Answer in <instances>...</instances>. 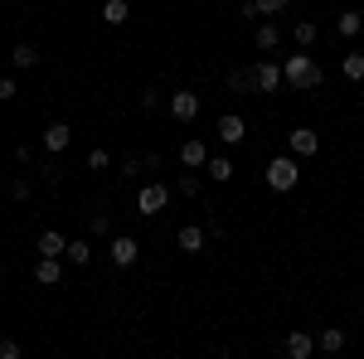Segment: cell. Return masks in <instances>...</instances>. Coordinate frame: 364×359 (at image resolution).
I'll use <instances>...</instances> for the list:
<instances>
[{"mask_svg":"<svg viewBox=\"0 0 364 359\" xmlns=\"http://www.w3.org/2000/svg\"><path fill=\"white\" fill-rule=\"evenodd\" d=\"M170 117H175V122H195L199 117V92H170Z\"/></svg>","mask_w":364,"mask_h":359,"instance_id":"5b68a950","label":"cell"},{"mask_svg":"<svg viewBox=\"0 0 364 359\" xmlns=\"http://www.w3.org/2000/svg\"><path fill=\"white\" fill-rule=\"evenodd\" d=\"M360 34H364V29H360Z\"/></svg>","mask_w":364,"mask_h":359,"instance_id":"f546056e","label":"cell"},{"mask_svg":"<svg viewBox=\"0 0 364 359\" xmlns=\"http://www.w3.org/2000/svg\"><path fill=\"white\" fill-rule=\"evenodd\" d=\"M63 248H68V238H63V233H54V228H49V233H39V257H63Z\"/></svg>","mask_w":364,"mask_h":359,"instance_id":"e0dca14e","label":"cell"},{"mask_svg":"<svg viewBox=\"0 0 364 359\" xmlns=\"http://www.w3.org/2000/svg\"><path fill=\"white\" fill-rule=\"evenodd\" d=\"M0 359H20V345L15 340H0Z\"/></svg>","mask_w":364,"mask_h":359,"instance_id":"f1b7e54d","label":"cell"},{"mask_svg":"<svg viewBox=\"0 0 364 359\" xmlns=\"http://www.w3.org/2000/svg\"><path fill=\"white\" fill-rule=\"evenodd\" d=\"M15 92H20L15 78H0V102H15Z\"/></svg>","mask_w":364,"mask_h":359,"instance_id":"4316f807","label":"cell"},{"mask_svg":"<svg viewBox=\"0 0 364 359\" xmlns=\"http://www.w3.org/2000/svg\"><path fill=\"white\" fill-rule=\"evenodd\" d=\"M63 257H68L73 267H87V262H92V238H68Z\"/></svg>","mask_w":364,"mask_h":359,"instance_id":"5bb4252c","label":"cell"},{"mask_svg":"<svg viewBox=\"0 0 364 359\" xmlns=\"http://www.w3.org/2000/svg\"><path fill=\"white\" fill-rule=\"evenodd\" d=\"M336 29H340V34H360V29H364V15H360V10H345V15L336 20Z\"/></svg>","mask_w":364,"mask_h":359,"instance_id":"7402d4cb","label":"cell"},{"mask_svg":"<svg viewBox=\"0 0 364 359\" xmlns=\"http://www.w3.org/2000/svg\"><path fill=\"white\" fill-rule=\"evenodd\" d=\"M282 350H287L291 359H311V355H316V335H306V331H291Z\"/></svg>","mask_w":364,"mask_h":359,"instance_id":"9c48e42d","label":"cell"},{"mask_svg":"<svg viewBox=\"0 0 364 359\" xmlns=\"http://www.w3.org/2000/svg\"><path fill=\"white\" fill-rule=\"evenodd\" d=\"M219 141H224V146H243V141H248L243 117H233V112H228V117H219Z\"/></svg>","mask_w":364,"mask_h":359,"instance_id":"52a82bcc","label":"cell"},{"mask_svg":"<svg viewBox=\"0 0 364 359\" xmlns=\"http://www.w3.org/2000/svg\"><path fill=\"white\" fill-rule=\"evenodd\" d=\"M287 146H291L296 156H316V151H321V136H316L311 127H296V132L287 136Z\"/></svg>","mask_w":364,"mask_h":359,"instance_id":"30bf717a","label":"cell"},{"mask_svg":"<svg viewBox=\"0 0 364 359\" xmlns=\"http://www.w3.org/2000/svg\"><path fill=\"white\" fill-rule=\"evenodd\" d=\"M282 44V29L267 20V25H257V49H277Z\"/></svg>","mask_w":364,"mask_h":359,"instance_id":"44dd1931","label":"cell"},{"mask_svg":"<svg viewBox=\"0 0 364 359\" xmlns=\"http://www.w3.org/2000/svg\"><path fill=\"white\" fill-rule=\"evenodd\" d=\"M10 63H15V68H34V63H39V49H34V44H15Z\"/></svg>","mask_w":364,"mask_h":359,"instance_id":"ffe728a7","label":"cell"},{"mask_svg":"<svg viewBox=\"0 0 364 359\" xmlns=\"http://www.w3.org/2000/svg\"><path fill=\"white\" fill-rule=\"evenodd\" d=\"M291 39H296L301 49H311V44H316V25H311V20H296V25H291Z\"/></svg>","mask_w":364,"mask_h":359,"instance_id":"603a6c76","label":"cell"},{"mask_svg":"<svg viewBox=\"0 0 364 359\" xmlns=\"http://www.w3.org/2000/svg\"><path fill=\"white\" fill-rule=\"evenodd\" d=\"M180 194H199V175H180Z\"/></svg>","mask_w":364,"mask_h":359,"instance_id":"83f0119b","label":"cell"},{"mask_svg":"<svg viewBox=\"0 0 364 359\" xmlns=\"http://www.w3.org/2000/svg\"><path fill=\"white\" fill-rule=\"evenodd\" d=\"M316 350H326V355H340V350H345V331H340V326H326V331L316 335Z\"/></svg>","mask_w":364,"mask_h":359,"instance_id":"9a60e30c","label":"cell"},{"mask_svg":"<svg viewBox=\"0 0 364 359\" xmlns=\"http://www.w3.org/2000/svg\"><path fill=\"white\" fill-rule=\"evenodd\" d=\"M204 170H209V180H214V185H228V180H233V161H228V156H209Z\"/></svg>","mask_w":364,"mask_h":359,"instance_id":"2e32d148","label":"cell"},{"mask_svg":"<svg viewBox=\"0 0 364 359\" xmlns=\"http://www.w3.org/2000/svg\"><path fill=\"white\" fill-rule=\"evenodd\" d=\"M34 282H39V286H63V267H58V257H39Z\"/></svg>","mask_w":364,"mask_h":359,"instance_id":"8fae6325","label":"cell"},{"mask_svg":"<svg viewBox=\"0 0 364 359\" xmlns=\"http://www.w3.org/2000/svg\"><path fill=\"white\" fill-rule=\"evenodd\" d=\"M68 141H73V132H68L63 122H54V127H44V151H49V156H58V151H68Z\"/></svg>","mask_w":364,"mask_h":359,"instance_id":"7c38bea8","label":"cell"},{"mask_svg":"<svg viewBox=\"0 0 364 359\" xmlns=\"http://www.w3.org/2000/svg\"><path fill=\"white\" fill-rule=\"evenodd\" d=\"M204 161H209V146L199 136H190L185 146H180V166H190V170H204Z\"/></svg>","mask_w":364,"mask_h":359,"instance_id":"ba28073f","label":"cell"},{"mask_svg":"<svg viewBox=\"0 0 364 359\" xmlns=\"http://www.w3.org/2000/svg\"><path fill=\"white\" fill-rule=\"evenodd\" d=\"M29 194H34L29 180H10V199H29Z\"/></svg>","mask_w":364,"mask_h":359,"instance_id":"484cf974","label":"cell"},{"mask_svg":"<svg viewBox=\"0 0 364 359\" xmlns=\"http://www.w3.org/2000/svg\"><path fill=\"white\" fill-rule=\"evenodd\" d=\"M296 180H301V166H296L291 156H277V161L267 166V190L287 194V190H296Z\"/></svg>","mask_w":364,"mask_h":359,"instance_id":"7a4b0ae2","label":"cell"},{"mask_svg":"<svg viewBox=\"0 0 364 359\" xmlns=\"http://www.w3.org/2000/svg\"><path fill=\"white\" fill-rule=\"evenodd\" d=\"M102 20H107V25H127V20H132V5H127V0H107V5H102Z\"/></svg>","mask_w":364,"mask_h":359,"instance_id":"ac0fdd59","label":"cell"},{"mask_svg":"<svg viewBox=\"0 0 364 359\" xmlns=\"http://www.w3.org/2000/svg\"><path fill=\"white\" fill-rule=\"evenodd\" d=\"M175 248L180 252H199L204 248V228H199V223H185V228L175 233Z\"/></svg>","mask_w":364,"mask_h":359,"instance_id":"4fadbf2b","label":"cell"},{"mask_svg":"<svg viewBox=\"0 0 364 359\" xmlns=\"http://www.w3.org/2000/svg\"><path fill=\"white\" fill-rule=\"evenodd\" d=\"M166 204H170V190H166V185H146V190L136 194V214H141V219H156Z\"/></svg>","mask_w":364,"mask_h":359,"instance_id":"277c9868","label":"cell"},{"mask_svg":"<svg viewBox=\"0 0 364 359\" xmlns=\"http://www.w3.org/2000/svg\"><path fill=\"white\" fill-rule=\"evenodd\" d=\"M107 166H112V156H107L102 146H92V151H87V170H107Z\"/></svg>","mask_w":364,"mask_h":359,"instance_id":"d4e9b609","label":"cell"},{"mask_svg":"<svg viewBox=\"0 0 364 359\" xmlns=\"http://www.w3.org/2000/svg\"><path fill=\"white\" fill-rule=\"evenodd\" d=\"M282 10H287V0H252L248 20H252V15H282Z\"/></svg>","mask_w":364,"mask_h":359,"instance_id":"cb8c5ba5","label":"cell"},{"mask_svg":"<svg viewBox=\"0 0 364 359\" xmlns=\"http://www.w3.org/2000/svg\"><path fill=\"white\" fill-rule=\"evenodd\" d=\"M107 257H112L117 267H132V262L141 257V243L136 238H112V243H107Z\"/></svg>","mask_w":364,"mask_h":359,"instance_id":"8992f818","label":"cell"},{"mask_svg":"<svg viewBox=\"0 0 364 359\" xmlns=\"http://www.w3.org/2000/svg\"><path fill=\"white\" fill-rule=\"evenodd\" d=\"M340 73H345L350 83H364V54H345L340 58Z\"/></svg>","mask_w":364,"mask_h":359,"instance_id":"d6986e66","label":"cell"},{"mask_svg":"<svg viewBox=\"0 0 364 359\" xmlns=\"http://www.w3.org/2000/svg\"><path fill=\"white\" fill-rule=\"evenodd\" d=\"M248 83L257 87V92H277V87H282V63H272V58H262V63H252Z\"/></svg>","mask_w":364,"mask_h":359,"instance_id":"3957f363","label":"cell"},{"mask_svg":"<svg viewBox=\"0 0 364 359\" xmlns=\"http://www.w3.org/2000/svg\"><path fill=\"white\" fill-rule=\"evenodd\" d=\"M282 83L296 87V92H311V87L326 83V73L316 68V58H311V54H287V63H282Z\"/></svg>","mask_w":364,"mask_h":359,"instance_id":"6da1fadb","label":"cell"}]
</instances>
